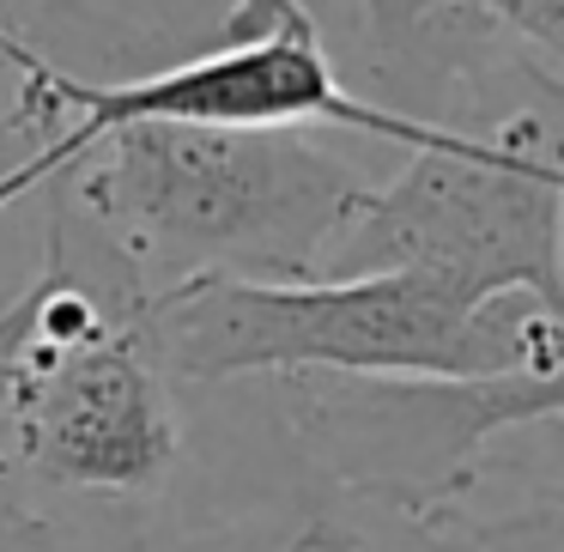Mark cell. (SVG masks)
<instances>
[{
	"label": "cell",
	"mask_w": 564,
	"mask_h": 552,
	"mask_svg": "<svg viewBox=\"0 0 564 552\" xmlns=\"http://www.w3.org/2000/svg\"><path fill=\"white\" fill-rule=\"evenodd\" d=\"M365 183L370 176L316 128L134 122L43 188H55L159 304L213 280H316Z\"/></svg>",
	"instance_id": "2"
},
{
	"label": "cell",
	"mask_w": 564,
	"mask_h": 552,
	"mask_svg": "<svg viewBox=\"0 0 564 552\" xmlns=\"http://www.w3.org/2000/svg\"><path fill=\"white\" fill-rule=\"evenodd\" d=\"M564 98L462 128L365 183L316 280L425 273L467 304L540 297L564 310Z\"/></svg>",
	"instance_id": "5"
},
{
	"label": "cell",
	"mask_w": 564,
	"mask_h": 552,
	"mask_svg": "<svg viewBox=\"0 0 564 552\" xmlns=\"http://www.w3.org/2000/svg\"><path fill=\"white\" fill-rule=\"evenodd\" d=\"M31 328V285H19L13 297H0V419H7V389H13V365L19 346H25Z\"/></svg>",
	"instance_id": "7"
},
{
	"label": "cell",
	"mask_w": 564,
	"mask_h": 552,
	"mask_svg": "<svg viewBox=\"0 0 564 552\" xmlns=\"http://www.w3.org/2000/svg\"><path fill=\"white\" fill-rule=\"evenodd\" d=\"M152 340L176 389L256 377H443L474 382L564 358L558 304L462 292L425 273H346L297 285H183L152 304Z\"/></svg>",
	"instance_id": "3"
},
{
	"label": "cell",
	"mask_w": 564,
	"mask_h": 552,
	"mask_svg": "<svg viewBox=\"0 0 564 552\" xmlns=\"http://www.w3.org/2000/svg\"><path fill=\"white\" fill-rule=\"evenodd\" d=\"M25 285L31 328L0 419V491L25 528H50L67 504L128 510L140 528L188 455V394L152 340V297L55 188Z\"/></svg>",
	"instance_id": "1"
},
{
	"label": "cell",
	"mask_w": 564,
	"mask_h": 552,
	"mask_svg": "<svg viewBox=\"0 0 564 552\" xmlns=\"http://www.w3.org/2000/svg\"><path fill=\"white\" fill-rule=\"evenodd\" d=\"M564 358L503 377H256L316 474L394 504H479L503 437L558 431Z\"/></svg>",
	"instance_id": "6"
},
{
	"label": "cell",
	"mask_w": 564,
	"mask_h": 552,
	"mask_svg": "<svg viewBox=\"0 0 564 552\" xmlns=\"http://www.w3.org/2000/svg\"><path fill=\"white\" fill-rule=\"evenodd\" d=\"M183 394V474L122 552H564L558 491L503 510L370 498L292 450L261 382Z\"/></svg>",
	"instance_id": "4"
}]
</instances>
